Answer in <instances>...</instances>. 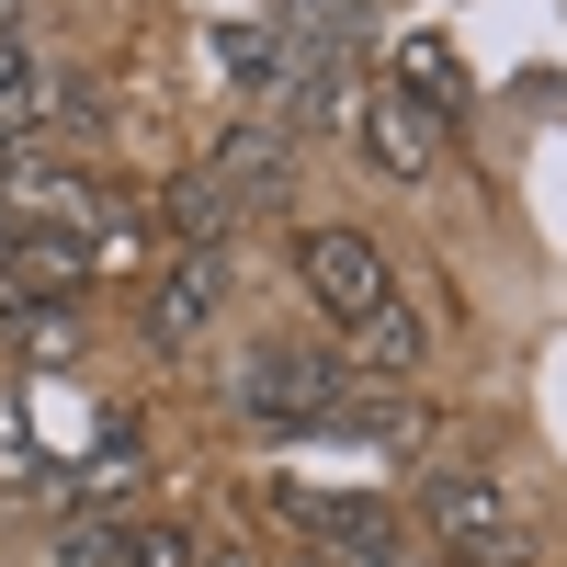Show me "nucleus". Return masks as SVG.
<instances>
[{"mask_svg":"<svg viewBox=\"0 0 567 567\" xmlns=\"http://www.w3.org/2000/svg\"><path fill=\"white\" fill-rule=\"evenodd\" d=\"M227 409L239 420H284V432H386V443H420L409 398H386L374 374H341L307 341H250L239 374H227Z\"/></svg>","mask_w":567,"mask_h":567,"instance_id":"f257e3e1","label":"nucleus"},{"mask_svg":"<svg viewBox=\"0 0 567 567\" xmlns=\"http://www.w3.org/2000/svg\"><path fill=\"white\" fill-rule=\"evenodd\" d=\"M296 272H307V296L341 318L386 374L420 363V318L398 307V272H386V250H374L363 227H307V239H296Z\"/></svg>","mask_w":567,"mask_h":567,"instance_id":"f03ea898","label":"nucleus"},{"mask_svg":"<svg viewBox=\"0 0 567 567\" xmlns=\"http://www.w3.org/2000/svg\"><path fill=\"white\" fill-rule=\"evenodd\" d=\"M272 511L296 523L318 556H398V523L374 488H272Z\"/></svg>","mask_w":567,"mask_h":567,"instance_id":"7ed1b4c3","label":"nucleus"},{"mask_svg":"<svg viewBox=\"0 0 567 567\" xmlns=\"http://www.w3.org/2000/svg\"><path fill=\"white\" fill-rule=\"evenodd\" d=\"M352 125H363V159L386 171V182H432V171H443V114H432V103H409L398 80H374Z\"/></svg>","mask_w":567,"mask_h":567,"instance_id":"20e7f679","label":"nucleus"},{"mask_svg":"<svg viewBox=\"0 0 567 567\" xmlns=\"http://www.w3.org/2000/svg\"><path fill=\"white\" fill-rule=\"evenodd\" d=\"M420 511H432V534L454 545V567L523 556V523H511V499H499L488 477H432V488H420Z\"/></svg>","mask_w":567,"mask_h":567,"instance_id":"39448f33","label":"nucleus"},{"mask_svg":"<svg viewBox=\"0 0 567 567\" xmlns=\"http://www.w3.org/2000/svg\"><path fill=\"white\" fill-rule=\"evenodd\" d=\"M205 182H216L227 205H284V182H296V125H284V114L227 125V136H216V159H205Z\"/></svg>","mask_w":567,"mask_h":567,"instance_id":"423d86ee","label":"nucleus"},{"mask_svg":"<svg viewBox=\"0 0 567 567\" xmlns=\"http://www.w3.org/2000/svg\"><path fill=\"white\" fill-rule=\"evenodd\" d=\"M216 307H227V250H182V261L148 284V341H159V352H182Z\"/></svg>","mask_w":567,"mask_h":567,"instance_id":"0eeeda50","label":"nucleus"},{"mask_svg":"<svg viewBox=\"0 0 567 567\" xmlns=\"http://www.w3.org/2000/svg\"><path fill=\"white\" fill-rule=\"evenodd\" d=\"M34 136H45V69L23 58L12 34H0V182L34 159Z\"/></svg>","mask_w":567,"mask_h":567,"instance_id":"6e6552de","label":"nucleus"},{"mask_svg":"<svg viewBox=\"0 0 567 567\" xmlns=\"http://www.w3.org/2000/svg\"><path fill=\"white\" fill-rule=\"evenodd\" d=\"M159 227H171L182 250H227V227H239V205H227V194H216L205 171H182L171 194H159Z\"/></svg>","mask_w":567,"mask_h":567,"instance_id":"1a4fd4ad","label":"nucleus"},{"mask_svg":"<svg viewBox=\"0 0 567 567\" xmlns=\"http://www.w3.org/2000/svg\"><path fill=\"white\" fill-rule=\"evenodd\" d=\"M398 91L432 103V114H465V58H454L443 34H398Z\"/></svg>","mask_w":567,"mask_h":567,"instance_id":"9d476101","label":"nucleus"},{"mask_svg":"<svg viewBox=\"0 0 567 567\" xmlns=\"http://www.w3.org/2000/svg\"><path fill=\"white\" fill-rule=\"evenodd\" d=\"M227 69H239V91H284V80H296L284 34H261V23H227Z\"/></svg>","mask_w":567,"mask_h":567,"instance_id":"9b49d317","label":"nucleus"},{"mask_svg":"<svg viewBox=\"0 0 567 567\" xmlns=\"http://www.w3.org/2000/svg\"><path fill=\"white\" fill-rule=\"evenodd\" d=\"M0 488H34V499H58V465L34 454V432H23V409L0 398Z\"/></svg>","mask_w":567,"mask_h":567,"instance_id":"f8f14e48","label":"nucleus"},{"mask_svg":"<svg viewBox=\"0 0 567 567\" xmlns=\"http://www.w3.org/2000/svg\"><path fill=\"white\" fill-rule=\"evenodd\" d=\"M58 567H125V523H103V511H80V523L58 534Z\"/></svg>","mask_w":567,"mask_h":567,"instance_id":"ddd939ff","label":"nucleus"},{"mask_svg":"<svg viewBox=\"0 0 567 567\" xmlns=\"http://www.w3.org/2000/svg\"><path fill=\"white\" fill-rule=\"evenodd\" d=\"M103 125V91L91 80H45V136H91Z\"/></svg>","mask_w":567,"mask_h":567,"instance_id":"4468645a","label":"nucleus"},{"mask_svg":"<svg viewBox=\"0 0 567 567\" xmlns=\"http://www.w3.org/2000/svg\"><path fill=\"white\" fill-rule=\"evenodd\" d=\"M125 567H194V545L159 534V523H125Z\"/></svg>","mask_w":567,"mask_h":567,"instance_id":"2eb2a0df","label":"nucleus"},{"mask_svg":"<svg viewBox=\"0 0 567 567\" xmlns=\"http://www.w3.org/2000/svg\"><path fill=\"white\" fill-rule=\"evenodd\" d=\"M488 567H523V556H488Z\"/></svg>","mask_w":567,"mask_h":567,"instance_id":"dca6fc26","label":"nucleus"},{"mask_svg":"<svg viewBox=\"0 0 567 567\" xmlns=\"http://www.w3.org/2000/svg\"><path fill=\"white\" fill-rule=\"evenodd\" d=\"M0 23H12V0H0Z\"/></svg>","mask_w":567,"mask_h":567,"instance_id":"f3484780","label":"nucleus"}]
</instances>
